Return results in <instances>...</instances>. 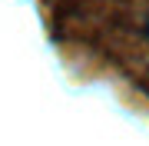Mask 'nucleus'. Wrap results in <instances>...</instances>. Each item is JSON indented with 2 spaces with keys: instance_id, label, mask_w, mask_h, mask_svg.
Listing matches in <instances>:
<instances>
[{
  "instance_id": "obj_1",
  "label": "nucleus",
  "mask_w": 149,
  "mask_h": 146,
  "mask_svg": "<svg viewBox=\"0 0 149 146\" xmlns=\"http://www.w3.org/2000/svg\"><path fill=\"white\" fill-rule=\"evenodd\" d=\"M143 37L149 40V13H146V20H143Z\"/></svg>"
}]
</instances>
